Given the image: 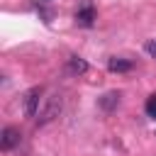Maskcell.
Wrapping results in <instances>:
<instances>
[{"label": "cell", "mask_w": 156, "mask_h": 156, "mask_svg": "<svg viewBox=\"0 0 156 156\" xmlns=\"http://www.w3.org/2000/svg\"><path fill=\"white\" fill-rule=\"evenodd\" d=\"M107 68H110L112 73H127V71H132V68H134V61H129V58H117V56H112V58L107 61Z\"/></svg>", "instance_id": "cell-6"}, {"label": "cell", "mask_w": 156, "mask_h": 156, "mask_svg": "<svg viewBox=\"0 0 156 156\" xmlns=\"http://www.w3.org/2000/svg\"><path fill=\"white\" fill-rule=\"evenodd\" d=\"M20 141H22L20 129H15V127H5L2 129V136H0V149L2 151H12L15 146H20Z\"/></svg>", "instance_id": "cell-4"}, {"label": "cell", "mask_w": 156, "mask_h": 156, "mask_svg": "<svg viewBox=\"0 0 156 156\" xmlns=\"http://www.w3.org/2000/svg\"><path fill=\"white\" fill-rule=\"evenodd\" d=\"M144 110H146V115H149L151 119H156V93L146 98V105H144Z\"/></svg>", "instance_id": "cell-8"}, {"label": "cell", "mask_w": 156, "mask_h": 156, "mask_svg": "<svg viewBox=\"0 0 156 156\" xmlns=\"http://www.w3.org/2000/svg\"><path fill=\"white\" fill-rule=\"evenodd\" d=\"M98 105H100V110H105V112H112V110H117V105H119V93H117V90H110V93H105V95L98 100Z\"/></svg>", "instance_id": "cell-5"}, {"label": "cell", "mask_w": 156, "mask_h": 156, "mask_svg": "<svg viewBox=\"0 0 156 156\" xmlns=\"http://www.w3.org/2000/svg\"><path fill=\"white\" fill-rule=\"evenodd\" d=\"M41 95H44L41 88H29V90L24 93V98H22V112H24L27 117H37L39 105H41Z\"/></svg>", "instance_id": "cell-2"}, {"label": "cell", "mask_w": 156, "mask_h": 156, "mask_svg": "<svg viewBox=\"0 0 156 156\" xmlns=\"http://www.w3.org/2000/svg\"><path fill=\"white\" fill-rule=\"evenodd\" d=\"M61 107H63V98L58 93H49L46 98H41L39 112H37V122L39 124H49L51 119H56L61 115Z\"/></svg>", "instance_id": "cell-1"}, {"label": "cell", "mask_w": 156, "mask_h": 156, "mask_svg": "<svg viewBox=\"0 0 156 156\" xmlns=\"http://www.w3.org/2000/svg\"><path fill=\"white\" fill-rule=\"evenodd\" d=\"M68 71H71L73 76H83V73L88 71V61L80 58V56H71V58H68Z\"/></svg>", "instance_id": "cell-7"}, {"label": "cell", "mask_w": 156, "mask_h": 156, "mask_svg": "<svg viewBox=\"0 0 156 156\" xmlns=\"http://www.w3.org/2000/svg\"><path fill=\"white\" fill-rule=\"evenodd\" d=\"M95 7H93V2H88V0H83L80 2V7H78V12H76V24L78 27H93L95 24Z\"/></svg>", "instance_id": "cell-3"}, {"label": "cell", "mask_w": 156, "mask_h": 156, "mask_svg": "<svg viewBox=\"0 0 156 156\" xmlns=\"http://www.w3.org/2000/svg\"><path fill=\"white\" fill-rule=\"evenodd\" d=\"M146 54H149L151 58H156V39H149V41H146Z\"/></svg>", "instance_id": "cell-9"}]
</instances>
